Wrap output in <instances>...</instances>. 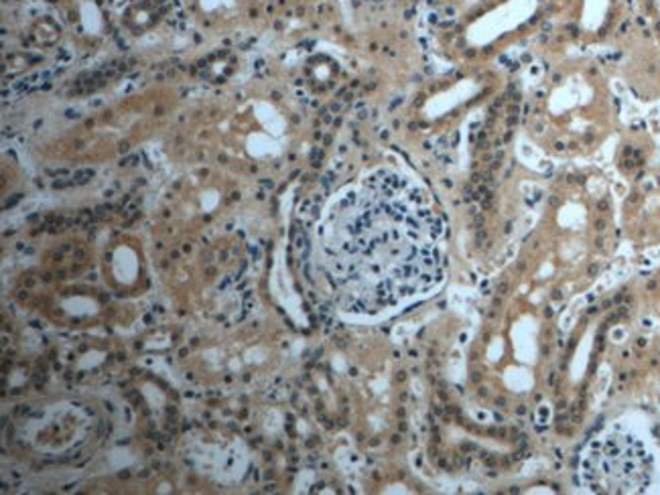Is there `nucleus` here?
<instances>
[{
  "label": "nucleus",
  "instance_id": "f257e3e1",
  "mask_svg": "<svg viewBox=\"0 0 660 495\" xmlns=\"http://www.w3.org/2000/svg\"><path fill=\"white\" fill-rule=\"evenodd\" d=\"M325 297L352 317L398 311L433 295L445 277L443 226L403 175L374 171L325 209L315 234Z\"/></svg>",
  "mask_w": 660,
  "mask_h": 495
},
{
  "label": "nucleus",
  "instance_id": "f03ea898",
  "mask_svg": "<svg viewBox=\"0 0 660 495\" xmlns=\"http://www.w3.org/2000/svg\"><path fill=\"white\" fill-rule=\"evenodd\" d=\"M644 455L640 445L637 447L625 438H612L591 453L585 475H600L602 485H608L605 492H637L647 482V472L642 469Z\"/></svg>",
  "mask_w": 660,
  "mask_h": 495
},
{
  "label": "nucleus",
  "instance_id": "7ed1b4c3",
  "mask_svg": "<svg viewBox=\"0 0 660 495\" xmlns=\"http://www.w3.org/2000/svg\"><path fill=\"white\" fill-rule=\"evenodd\" d=\"M112 273L115 277L125 283V285H132L139 275V260L137 254L128 246H120L115 256H112Z\"/></svg>",
  "mask_w": 660,
  "mask_h": 495
},
{
  "label": "nucleus",
  "instance_id": "20e7f679",
  "mask_svg": "<svg viewBox=\"0 0 660 495\" xmlns=\"http://www.w3.org/2000/svg\"><path fill=\"white\" fill-rule=\"evenodd\" d=\"M63 309L76 317H86V315H93L98 311V305L88 297H71V299L63 300Z\"/></svg>",
  "mask_w": 660,
  "mask_h": 495
},
{
  "label": "nucleus",
  "instance_id": "39448f33",
  "mask_svg": "<svg viewBox=\"0 0 660 495\" xmlns=\"http://www.w3.org/2000/svg\"><path fill=\"white\" fill-rule=\"evenodd\" d=\"M246 147H248V152H250L253 157H263L265 152H270V150H273L275 142H273V140L265 139L263 135H253V137H248Z\"/></svg>",
  "mask_w": 660,
  "mask_h": 495
}]
</instances>
